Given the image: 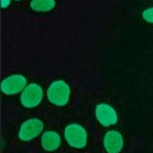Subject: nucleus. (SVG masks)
Wrapping results in <instances>:
<instances>
[{
    "label": "nucleus",
    "mask_w": 153,
    "mask_h": 153,
    "mask_svg": "<svg viewBox=\"0 0 153 153\" xmlns=\"http://www.w3.org/2000/svg\"><path fill=\"white\" fill-rule=\"evenodd\" d=\"M47 98L52 105L65 106L70 98V87L65 80H55L47 88Z\"/></svg>",
    "instance_id": "1"
},
{
    "label": "nucleus",
    "mask_w": 153,
    "mask_h": 153,
    "mask_svg": "<svg viewBox=\"0 0 153 153\" xmlns=\"http://www.w3.org/2000/svg\"><path fill=\"white\" fill-rule=\"evenodd\" d=\"M64 137L68 142V144L73 148L82 149L87 146V131L79 124H69L64 130Z\"/></svg>",
    "instance_id": "2"
},
{
    "label": "nucleus",
    "mask_w": 153,
    "mask_h": 153,
    "mask_svg": "<svg viewBox=\"0 0 153 153\" xmlns=\"http://www.w3.org/2000/svg\"><path fill=\"white\" fill-rule=\"evenodd\" d=\"M42 98H44L42 87L37 83H31L22 91L21 103L27 108H35L41 103Z\"/></svg>",
    "instance_id": "3"
},
{
    "label": "nucleus",
    "mask_w": 153,
    "mask_h": 153,
    "mask_svg": "<svg viewBox=\"0 0 153 153\" xmlns=\"http://www.w3.org/2000/svg\"><path fill=\"white\" fill-rule=\"evenodd\" d=\"M44 130V123L40 119H30L21 125L18 137L23 142H30L38 137Z\"/></svg>",
    "instance_id": "4"
},
{
    "label": "nucleus",
    "mask_w": 153,
    "mask_h": 153,
    "mask_svg": "<svg viewBox=\"0 0 153 153\" xmlns=\"http://www.w3.org/2000/svg\"><path fill=\"white\" fill-rule=\"evenodd\" d=\"M27 87V78L22 74L9 75L1 82V91L4 94H17Z\"/></svg>",
    "instance_id": "5"
},
{
    "label": "nucleus",
    "mask_w": 153,
    "mask_h": 153,
    "mask_svg": "<svg viewBox=\"0 0 153 153\" xmlns=\"http://www.w3.org/2000/svg\"><path fill=\"white\" fill-rule=\"evenodd\" d=\"M96 117L103 126H111L117 123V114L112 106L107 103H100L96 107Z\"/></svg>",
    "instance_id": "6"
},
{
    "label": "nucleus",
    "mask_w": 153,
    "mask_h": 153,
    "mask_svg": "<svg viewBox=\"0 0 153 153\" xmlns=\"http://www.w3.org/2000/svg\"><path fill=\"white\" fill-rule=\"evenodd\" d=\"M103 147L107 153H120L124 148L123 135L116 130H108L105 134Z\"/></svg>",
    "instance_id": "7"
},
{
    "label": "nucleus",
    "mask_w": 153,
    "mask_h": 153,
    "mask_svg": "<svg viewBox=\"0 0 153 153\" xmlns=\"http://www.w3.org/2000/svg\"><path fill=\"white\" fill-rule=\"evenodd\" d=\"M61 144V137L54 130H47L41 137V146L45 151H56Z\"/></svg>",
    "instance_id": "8"
},
{
    "label": "nucleus",
    "mask_w": 153,
    "mask_h": 153,
    "mask_svg": "<svg viewBox=\"0 0 153 153\" xmlns=\"http://www.w3.org/2000/svg\"><path fill=\"white\" fill-rule=\"evenodd\" d=\"M56 5L55 0H31L30 7L35 12H50Z\"/></svg>",
    "instance_id": "9"
},
{
    "label": "nucleus",
    "mask_w": 153,
    "mask_h": 153,
    "mask_svg": "<svg viewBox=\"0 0 153 153\" xmlns=\"http://www.w3.org/2000/svg\"><path fill=\"white\" fill-rule=\"evenodd\" d=\"M142 17H143V19H144L146 22H148V23H153V7L147 8L146 10H143Z\"/></svg>",
    "instance_id": "10"
},
{
    "label": "nucleus",
    "mask_w": 153,
    "mask_h": 153,
    "mask_svg": "<svg viewBox=\"0 0 153 153\" xmlns=\"http://www.w3.org/2000/svg\"><path fill=\"white\" fill-rule=\"evenodd\" d=\"M9 5H10V0H1V7H3V9H7Z\"/></svg>",
    "instance_id": "11"
},
{
    "label": "nucleus",
    "mask_w": 153,
    "mask_h": 153,
    "mask_svg": "<svg viewBox=\"0 0 153 153\" xmlns=\"http://www.w3.org/2000/svg\"><path fill=\"white\" fill-rule=\"evenodd\" d=\"M17 1H19V0H17Z\"/></svg>",
    "instance_id": "12"
}]
</instances>
